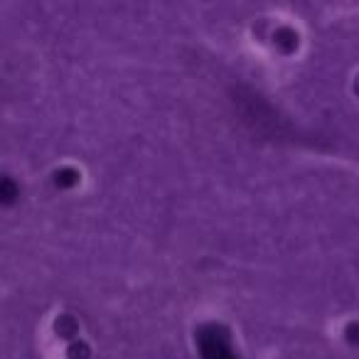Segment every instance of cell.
Segmentation results:
<instances>
[{
  "label": "cell",
  "instance_id": "6da1fadb",
  "mask_svg": "<svg viewBox=\"0 0 359 359\" xmlns=\"http://www.w3.org/2000/svg\"><path fill=\"white\" fill-rule=\"evenodd\" d=\"M197 352L202 359H239L229 332L219 325H207L197 332Z\"/></svg>",
  "mask_w": 359,
  "mask_h": 359
},
{
  "label": "cell",
  "instance_id": "7a4b0ae2",
  "mask_svg": "<svg viewBox=\"0 0 359 359\" xmlns=\"http://www.w3.org/2000/svg\"><path fill=\"white\" fill-rule=\"evenodd\" d=\"M18 200V182L11 177H0V205H11Z\"/></svg>",
  "mask_w": 359,
  "mask_h": 359
}]
</instances>
